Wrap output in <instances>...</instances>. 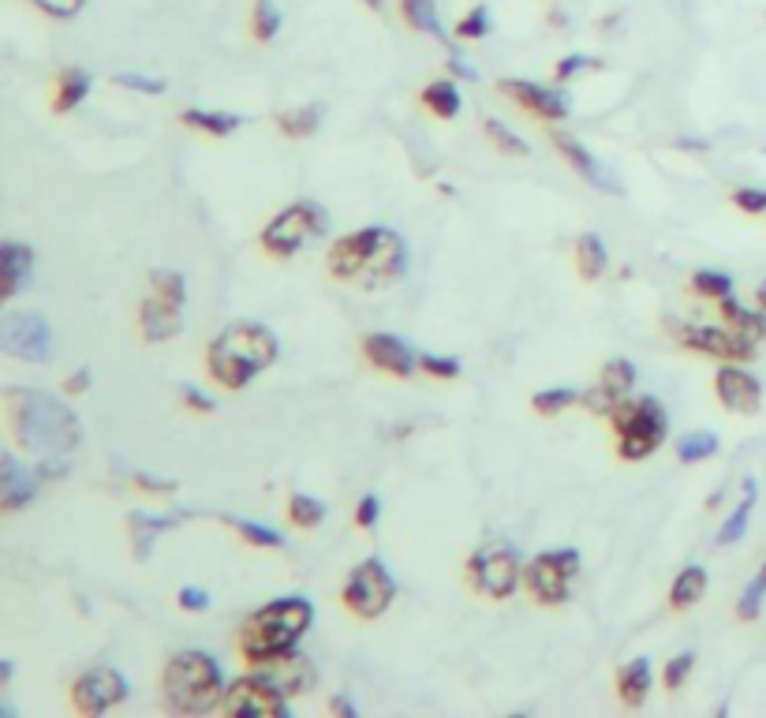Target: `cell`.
I'll use <instances>...</instances> for the list:
<instances>
[{
  "label": "cell",
  "mask_w": 766,
  "mask_h": 718,
  "mask_svg": "<svg viewBox=\"0 0 766 718\" xmlns=\"http://www.w3.org/2000/svg\"><path fill=\"white\" fill-rule=\"evenodd\" d=\"M225 524H229L248 546H259V551H277V546L285 543V538L273 532V527H262V524H251V521H236V516H225Z\"/></svg>",
  "instance_id": "cell-37"
},
{
  "label": "cell",
  "mask_w": 766,
  "mask_h": 718,
  "mask_svg": "<svg viewBox=\"0 0 766 718\" xmlns=\"http://www.w3.org/2000/svg\"><path fill=\"white\" fill-rule=\"evenodd\" d=\"M497 90L505 94V98H513L519 109L532 112V117H538V120H565V117H569V101H565L557 90L538 87V83L497 79Z\"/></svg>",
  "instance_id": "cell-18"
},
{
  "label": "cell",
  "mask_w": 766,
  "mask_h": 718,
  "mask_svg": "<svg viewBox=\"0 0 766 718\" xmlns=\"http://www.w3.org/2000/svg\"><path fill=\"white\" fill-rule=\"evenodd\" d=\"M288 521H292V527H299V532H315V527L326 521V505L310 494H292L288 498Z\"/></svg>",
  "instance_id": "cell-33"
},
{
  "label": "cell",
  "mask_w": 766,
  "mask_h": 718,
  "mask_svg": "<svg viewBox=\"0 0 766 718\" xmlns=\"http://www.w3.org/2000/svg\"><path fill=\"white\" fill-rule=\"evenodd\" d=\"M366 8H371V12H377V8H382V0H363Z\"/></svg>",
  "instance_id": "cell-59"
},
{
  "label": "cell",
  "mask_w": 766,
  "mask_h": 718,
  "mask_svg": "<svg viewBox=\"0 0 766 718\" xmlns=\"http://www.w3.org/2000/svg\"><path fill=\"white\" fill-rule=\"evenodd\" d=\"M0 273H4V296L15 300L34 278V251L23 248V243H15V240H8L4 251H0Z\"/></svg>",
  "instance_id": "cell-22"
},
{
  "label": "cell",
  "mask_w": 766,
  "mask_h": 718,
  "mask_svg": "<svg viewBox=\"0 0 766 718\" xmlns=\"http://www.w3.org/2000/svg\"><path fill=\"white\" fill-rule=\"evenodd\" d=\"M4 423L19 449L42 453V457H64L79 446L83 427L61 396L42 390H8L4 393Z\"/></svg>",
  "instance_id": "cell-2"
},
{
  "label": "cell",
  "mask_w": 766,
  "mask_h": 718,
  "mask_svg": "<svg viewBox=\"0 0 766 718\" xmlns=\"http://www.w3.org/2000/svg\"><path fill=\"white\" fill-rule=\"evenodd\" d=\"M112 87L135 90V94H165V79H150V75H139V72H117L112 75Z\"/></svg>",
  "instance_id": "cell-43"
},
{
  "label": "cell",
  "mask_w": 766,
  "mask_h": 718,
  "mask_svg": "<svg viewBox=\"0 0 766 718\" xmlns=\"http://www.w3.org/2000/svg\"><path fill=\"white\" fill-rule=\"evenodd\" d=\"M0 348L26 363H45L53 356V329L42 315L31 311H12L0 323Z\"/></svg>",
  "instance_id": "cell-14"
},
{
  "label": "cell",
  "mask_w": 766,
  "mask_h": 718,
  "mask_svg": "<svg viewBox=\"0 0 766 718\" xmlns=\"http://www.w3.org/2000/svg\"><path fill=\"white\" fill-rule=\"evenodd\" d=\"M277 352H281V345L270 326L229 323L210 345H206V374H210V382H217L221 390L240 393V390H248L262 371H270V367L277 363Z\"/></svg>",
  "instance_id": "cell-3"
},
{
  "label": "cell",
  "mask_w": 766,
  "mask_h": 718,
  "mask_svg": "<svg viewBox=\"0 0 766 718\" xmlns=\"http://www.w3.org/2000/svg\"><path fill=\"white\" fill-rule=\"evenodd\" d=\"M613 438H617V457L621 460H647L669 434L666 409L655 396H632L617 412L610 415Z\"/></svg>",
  "instance_id": "cell-7"
},
{
  "label": "cell",
  "mask_w": 766,
  "mask_h": 718,
  "mask_svg": "<svg viewBox=\"0 0 766 718\" xmlns=\"http://www.w3.org/2000/svg\"><path fill=\"white\" fill-rule=\"evenodd\" d=\"M146 285L150 289L143 304H139V337L146 345L173 341L179 329H184V300H187L184 278L173 270H150Z\"/></svg>",
  "instance_id": "cell-6"
},
{
  "label": "cell",
  "mask_w": 766,
  "mask_h": 718,
  "mask_svg": "<svg viewBox=\"0 0 766 718\" xmlns=\"http://www.w3.org/2000/svg\"><path fill=\"white\" fill-rule=\"evenodd\" d=\"M254 670H259V674H266L285 696H304V693L315 688V666H310L304 655H296V651H288V655L273 659V663H262Z\"/></svg>",
  "instance_id": "cell-20"
},
{
  "label": "cell",
  "mask_w": 766,
  "mask_h": 718,
  "mask_svg": "<svg viewBox=\"0 0 766 718\" xmlns=\"http://www.w3.org/2000/svg\"><path fill=\"white\" fill-rule=\"evenodd\" d=\"M714 453H718V434H711V431H699V434H688V438L680 442L677 457L685 460V465H699V460L714 457Z\"/></svg>",
  "instance_id": "cell-41"
},
{
  "label": "cell",
  "mask_w": 766,
  "mask_h": 718,
  "mask_svg": "<svg viewBox=\"0 0 766 718\" xmlns=\"http://www.w3.org/2000/svg\"><path fill=\"white\" fill-rule=\"evenodd\" d=\"M0 490H4V513H19L26 502L34 498V479H26L23 471L15 468L12 457H4V471H0Z\"/></svg>",
  "instance_id": "cell-28"
},
{
  "label": "cell",
  "mask_w": 766,
  "mask_h": 718,
  "mask_svg": "<svg viewBox=\"0 0 766 718\" xmlns=\"http://www.w3.org/2000/svg\"><path fill=\"white\" fill-rule=\"evenodd\" d=\"M580 573V551H546L524 565V588L538 607H561Z\"/></svg>",
  "instance_id": "cell-11"
},
{
  "label": "cell",
  "mask_w": 766,
  "mask_h": 718,
  "mask_svg": "<svg viewBox=\"0 0 766 718\" xmlns=\"http://www.w3.org/2000/svg\"><path fill=\"white\" fill-rule=\"evenodd\" d=\"M310 621H315V607L304 599V595H288V599L266 602L243 618L240 632H236V651L251 670L262 663H273V659L296 651L299 640L307 637Z\"/></svg>",
  "instance_id": "cell-4"
},
{
  "label": "cell",
  "mask_w": 766,
  "mask_h": 718,
  "mask_svg": "<svg viewBox=\"0 0 766 718\" xmlns=\"http://www.w3.org/2000/svg\"><path fill=\"white\" fill-rule=\"evenodd\" d=\"M576 401H580V393H576V390L554 385V390H538V393L532 396V409H535L538 415H546V420H554V415H561V412L569 409V404H576Z\"/></svg>",
  "instance_id": "cell-38"
},
{
  "label": "cell",
  "mask_w": 766,
  "mask_h": 718,
  "mask_svg": "<svg viewBox=\"0 0 766 718\" xmlns=\"http://www.w3.org/2000/svg\"><path fill=\"white\" fill-rule=\"evenodd\" d=\"M733 206L744 214H766V192L763 187H741V192H733Z\"/></svg>",
  "instance_id": "cell-49"
},
{
  "label": "cell",
  "mask_w": 766,
  "mask_h": 718,
  "mask_svg": "<svg viewBox=\"0 0 766 718\" xmlns=\"http://www.w3.org/2000/svg\"><path fill=\"white\" fill-rule=\"evenodd\" d=\"M752 509H755V479H748V483H744V502L736 505L730 521L722 524V532H718V543H722V546H733L736 538H741L744 532H748Z\"/></svg>",
  "instance_id": "cell-32"
},
{
  "label": "cell",
  "mask_w": 766,
  "mask_h": 718,
  "mask_svg": "<svg viewBox=\"0 0 766 718\" xmlns=\"http://www.w3.org/2000/svg\"><path fill=\"white\" fill-rule=\"evenodd\" d=\"M277 128H281V135H288V139H307V135H315V131H318V109H315V106L285 109V112L277 117Z\"/></svg>",
  "instance_id": "cell-35"
},
{
  "label": "cell",
  "mask_w": 766,
  "mask_h": 718,
  "mask_svg": "<svg viewBox=\"0 0 766 718\" xmlns=\"http://www.w3.org/2000/svg\"><path fill=\"white\" fill-rule=\"evenodd\" d=\"M221 711L229 718H262V715H273V718H285L288 715V696L281 693L277 685L270 682L266 674H248L240 682H232L225 688V704Z\"/></svg>",
  "instance_id": "cell-13"
},
{
  "label": "cell",
  "mask_w": 766,
  "mask_h": 718,
  "mask_svg": "<svg viewBox=\"0 0 766 718\" xmlns=\"http://www.w3.org/2000/svg\"><path fill=\"white\" fill-rule=\"evenodd\" d=\"M449 72L457 75V79H475V68H468L460 56H449Z\"/></svg>",
  "instance_id": "cell-55"
},
{
  "label": "cell",
  "mask_w": 766,
  "mask_h": 718,
  "mask_svg": "<svg viewBox=\"0 0 766 718\" xmlns=\"http://www.w3.org/2000/svg\"><path fill=\"white\" fill-rule=\"evenodd\" d=\"M90 94V75L83 68H64L53 79V112H72Z\"/></svg>",
  "instance_id": "cell-24"
},
{
  "label": "cell",
  "mask_w": 766,
  "mask_h": 718,
  "mask_svg": "<svg viewBox=\"0 0 766 718\" xmlns=\"http://www.w3.org/2000/svg\"><path fill=\"white\" fill-rule=\"evenodd\" d=\"M135 479L139 490H146V494H173L176 483H161V479H150V476H131Z\"/></svg>",
  "instance_id": "cell-54"
},
{
  "label": "cell",
  "mask_w": 766,
  "mask_h": 718,
  "mask_svg": "<svg viewBox=\"0 0 766 718\" xmlns=\"http://www.w3.org/2000/svg\"><path fill=\"white\" fill-rule=\"evenodd\" d=\"M326 270L340 285L377 292L404 278V270H408V248H404L401 232L371 225V229H359L333 240V248L326 251Z\"/></svg>",
  "instance_id": "cell-1"
},
{
  "label": "cell",
  "mask_w": 766,
  "mask_h": 718,
  "mask_svg": "<svg viewBox=\"0 0 766 718\" xmlns=\"http://www.w3.org/2000/svg\"><path fill=\"white\" fill-rule=\"evenodd\" d=\"M632 385H636V367L628 359H610L602 367L599 382L580 396V404L591 415H613L624 401H632Z\"/></svg>",
  "instance_id": "cell-16"
},
{
  "label": "cell",
  "mask_w": 766,
  "mask_h": 718,
  "mask_svg": "<svg viewBox=\"0 0 766 718\" xmlns=\"http://www.w3.org/2000/svg\"><path fill=\"white\" fill-rule=\"evenodd\" d=\"M755 300H759V323H763V337H766V285L759 289V296Z\"/></svg>",
  "instance_id": "cell-57"
},
{
  "label": "cell",
  "mask_w": 766,
  "mask_h": 718,
  "mask_svg": "<svg viewBox=\"0 0 766 718\" xmlns=\"http://www.w3.org/2000/svg\"><path fill=\"white\" fill-rule=\"evenodd\" d=\"M692 666H696V655H688V651H685V655H674V659H669V666L661 670V685H666L669 693H677V688L688 682Z\"/></svg>",
  "instance_id": "cell-45"
},
{
  "label": "cell",
  "mask_w": 766,
  "mask_h": 718,
  "mask_svg": "<svg viewBox=\"0 0 766 718\" xmlns=\"http://www.w3.org/2000/svg\"><path fill=\"white\" fill-rule=\"evenodd\" d=\"M669 337L688 348V352H703L714 359H725V363H741V359L755 356V337L741 334L730 323L725 326H703V323H674L669 318Z\"/></svg>",
  "instance_id": "cell-12"
},
{
  "label": "cell",
  "mask_w": 766,
  "mask_h": 718,
  "mask_svg": "<svg viewBox=\"0 0 766 718\" xmlns=\"http://www.w3.org/2000/svg\"><path fill=\"white\" fill-rule=\"evenodd\" d=\"M401 15L412 31H423L438 42H446V31H441V19H438V4L434 0H401Z\"/></svg>",
  "instance_id": "cell-30"
},
{
  "label": "cell",
  "mask_w": 766,
  "mask_h": 718,
  "mask_svg": "<svg viewBox=\"0 0 766 718\" xmlns=\"http://www.w3.org/2000/svg\"><path fill=\"white\" fill-rule=\"evenodd\" d=\"M482 131H486V139L501 150V154H513V157H527V154H532L524 139H519L516 131H508V128L501 124V120H494V117L482 120Z\"/></svg>",
  "instance_id": "cell-39"
},
{
  "label": "cell",
  "mask_w": 766,
  "mask_h": 718,
  "mask_svg": "<svg viewBox=\"0 0 766 718\" xmlns=\"http://www.w3.org/2000/svg\"><path fill=\"white\" fill-rule=\"evenodd\" d=\"M179 124L192 128V131H203V135H214V139H225L232 135L236 128L243 124L236 112H206V109H184L179 112Z\"/></svg>",
  "instance_id": "cell-25"
},
{
  "label": "cell",
  "mask_w": 766,
  "mask_h": 718,
  "mask_svg": "<svg viewBox=\"0 0 766 718\" xmlns=\"http://www.w3.org/2000/svg\"><path fill=\"white\" fill-rule=\"evenodd\" d=\"M419 106L434 112L438 120H452L460 112V90H457V83L452 79H438V83H430L427 90L419 94Z\"/></svg>",
  "instance_id": "cell-29"
},
{
  "label": "cell",
  "mask_w": 766,
  "mask_h": 718,
  "mask_svg": "<svg viewBox=\"0 0 766 718\" xmlns=\"http://www.w3.org/2000/svg\"><path fill=\"white\" fill-rule=\"evenodd\" d=\"M650 685H655V677H650L647 659H632L628 666L617 670V700L624 707H643V704H647Z\"/></svg>",
  "instance_id": "cell-23"
},
{
  "label": "cell",
  "mask_w": 766,
  "mask_h": 718,
  "mask_svg": "<svg viewBox=\"0 0 766 718\" xmlns=\"http://www.w3.org/2000/svg\"><path fill=\"white\" fill-rule=\"evenodd\" d=\"M718 307H722V318L730 323L733 329H741V334H748L759 341L763 337V323H759V311H748V307H741L736 304L733 296H725V300H718Z\"/></svg>",
  "instance_id": "cell-36"
},
{
  "label": "cell",
  "mask_w": 766,
  "mask_h": 718,
  "mask_svg": "<svg viewBox=\"0 0 766 718\" xmlns=\"http://www.w3.org/2000/svg\"><path fill=\"white\" fill-rule=\"evenodd\" d=\"M87 390H90V371H72L68 378H64V393L79 396V393H87Z\"/></svg>",
  "instance_id": "cell-53"
},
{
  "label": "cell",
  "mask_w": 766,
  "mask_h": 718,
  "mask_svg": "<svg viewBox=\"0 0 766 718\" xmlns=\"http://www.w3.org/2000/svg\"><path fill=\"white\" fill-rule=\"evenodd\" d=\"M486 34H490V12H486V8H471V12L457 23V37H468V42L486 37Z\"/></svg>",
  "instance_id": "cell-46"
},
{
  "label": "cell",
  "mask_w": 766,
  "mask_h": 718,
  "mask_svg": "<svg viewBox=\"0 0 766 718\" xmlns=\"http://www.w3.org/2000/svg\"><path fill=\"white\" fill-rule=\"evenodd\" d=\"M591 68H602V61H594V56H565V61L554 68V75H557V83H565V79H576L580 72H591Z\"/></svg>",
  "instance_id": "cell-47"
},
{
  "label": "cell",
  "mask_w": 766,
  "mask_h": 718,
  "mask_svg": "<svg viewBox=\"0 0 766 718\" xmlns=\"http://www.w3.org/2000/svg\"><path fill=\"white\" fill-rule=\"evenodd\" d=\"M606 262H610L606 243H602L594 232H583L580 240H576V270H580V278L588 281V285L606 273Z\"/></svg>",
  "instance_id": "cell-27"
},
{
  "label": "cell",
  "mask_w": 766,
  "mask_h": 718,
  "mask_svg": "<svg viewBox=\"0 0 766 718\" xmlns=\"http://www.w3.org/2000/svg\"><path fill=\"white\" fill-rule=\"evenodd\" d=\"M463 569H468L471 591L490 602L513 599V591L524 584V565H519V557L508 543H486L482 551L468 557Z\"/></svg>",
  "instance_id": "cell-9"
},
{
  "label": "cell",
  "mask_w": 766,
  "mask_h": 718,
  "mask_svg": "<svg viewBox=\"0 0 766 718\" xmlns=\"http://www.w3.org/2000/svg\"><path fill=\"white\" fill-rule=\"evenodd\" d=\"M329 711L333 715H344V718H355V707L344 700V696H333V700H329Z\"/></svg>",
  "instance_id": "cell-56"
},
{
  "label": "cell",
  "mask_w": 766,
  "mask_h": 718,
  "mask_svg": "<svg viewBox=\"0 0 766 718\" xmlns=\"http://www.w3.org/2000/svg\"><path fill=\"white\" fill-rule=\"evenodd\" d=\"M31 4L37 8V12H45L53 19H72V15L83 12V4H87V0H31Z\"/></svg>",
  "instance_id": "cell-48"
},
{
  "label": "cell",
  "mask_w": 766,
  "mask_h": 718,
  "mask_svg": "<svg viewBox=\"0 0 766 718\" xmlns=\"http://www.w3.org/2000/svg\"><path fill=\"white\" fill-rule=\"evenodd\" d=\"M393 599H396V584L377 557L359 562L355 569L348 573L344 588H340V607L359 621H377L393 607Z\"/></svg>",
  "instance_id": "cell-10"
},
{
  "label": "cell",
  "mask_w": 766,
  "mask_h": 718,
  "mask_svg": "<svg viewBox=\"0 0 766 718\" xmlns=\"http://www.w3.org/2000/svg\"><path fill=\"white\" fill-rule=\"evenodd\" d=\"M128 700V682L112 666H94L87 674L75 677L72 685V707L79 715H106L117 704Z\"/></svg>",
  "instance_id": "cell-15"
},
{
  "label": "cell",
  "mask_w": 766,
  "mask_h": 718,
  "mask_svg": "<svg viewBox=\"0 0 766 718\" xmlns=\"http://www.w3.org/2000/svg\"><path fill=\"white\" fill-rule=\"evenodd\" d=\"M377 513H382V502H377V494H363L355 505V527H374L377 524Z\"/></svg>",
  "instance_id": "cell-50"
},
{
  "label": "cell",
  "mask_w": 766,
  "mask_h": 718,
  "mask_svg": "<svg viewBox=\"0 0 766 718\" xmlns=\"http://www.w3.org/2000/svg\"><path fill=\"white\" fill-rule=\"evenodd\" d=\"M692 292L703 300H725V296H733V281L718 270H699L692 278Z\"/></svg>",
  "instance_id": "cell-42"
},
{
  "label": "cell",
  "mask_w": 766,
  "mask_h": 718,
  "mask_svg": "<svg viewBox=\"0 0 766 718\" xmlns=\"http://www.w3.org/2000/svg\"><path fill=\"white\" fill-rule=\"evenodd\" d=\"M176 602H179L184 610H192V613L210 610V595H206L203 588H179V591H176Z\"/></svg>",
  "instance_id": "cell-51"
},
{
  "label": "cell",
  "mask_w": 766,
  "mask_h": 718,
  "mask_svg": "<svg viewBox=\"0 0 766 718\" xmlns=\"http://www.w3.org/2000/svg\"><path fill=\"white\" fill-rule=\"evenodd\" d=\"M179 516H146V513H131V538H135V557H146V543H154L157 532H168L176 527Z\"/></svg>",
  "instance_id": "cell-31"
},
{
  "label": "cell",
  "mask_w": 766,
  "mask_h": 718,
  "mask_svg": "<svg viewBox=\"0 0 766 718\" xmlns=\"http://www.w3.org/2000/svg\"><path fill=\"white\" fill-rule=\"evenodd\" d=\"M225 677L221 666L206 651H184L168 659L161 674V696L173 715H210L225 704Z\"/></svg>",
  "instance_id": "cell-5"
},
{
  "label": "cell",
  "mask_w": 766,
  "mask_h": 718,
  "mask_svg": "<svg viewBox=\"0 0 766 718\" xmlns=\"http://www.w3.org/2000/svg\"><path fill=\"white\" fill-rule=\"evenodd\" d=\"M554 146L561 150V157L569 162L576 173H580L583 180H588L591 187H602V192H610V195H621V184L613 180L606 168H602L599 162L591 157V150H583L580 139H572V135H561V131H554Z\"/></svg>",
  "instance_id": "cell-21"
},
{
  "label": "cell",
  "mask_w": 766,
  "mask_h": 718,
  "mask_svg": "<svg viewBox=\"0 0 766 718\" xmlns=\"http://www.w3.org/2000/svg\"><path fill=\"white\" fill-rule=\"evenodd\" d=\"M359 348H363V359L374 371H382L390 378H412L415 367H419V356H412V348L390 334H366Z\"/></svg>",
  "instance_id": "cell-19"
},
{
  "label": "cell",
  "mask_w": 766,
  "mask_h": 718,
  "mask_svg": "<svg viewBox=\"0 0 766 718\" xmlns=\"http://www.w3.org/2000/svg\"><path fill=\"white\" fill-rule=\"evenodd\" d=\"M703 595H707V573L699 569V565H688V569L674 580V588H669V610H677V613L692 610Z\"/></svg>",
  "instance_id": "cell-26"
},
{
  "label": "cell",
  "mask_w": 766,
  "mask_h": 718,
  "mask_svg": "<svg viewBox=\"0 0 766 718\" xmlns=\"http://www.w3.org/2000/svg\"><path fill=\"white\" fill-rule=\"evenodd\" d=\"M0 682H12V663H4V666H0Z\"/></svg>",
  "instance_id": "cell-58"
},
{
  "label": "cell",
  "mask_w": 766,
  "mask_h": 718,
  "mask_svg": "<svg viewBox=\"0 0 766 718\" xmlns=\"http://www.w3.org/2000/svg\"><path fill=\"white\" fill-rule=\"evenodd\" d=\"M281 31V12H277V4L273 0H254L251 4V37L254 42H273Z\"/></svg>",
  "instance_id": "cell-34"
},
{
  "label": "cell",
  "mask_w": 766,
  "mask_h": 718,
  "mask_svg": "<svg viewBox=\"0 0 766 718\" xmlns=\"http://www.w3.org/2000/svg\"><path fill=\"white\" fill-rule=\"evenodd\" d=\"M763 599H766V562H763V569L755 573V580L741 591V602H736V618H741V621H755V618H759V610H763Z\"/></svg>",
  "instance_id": "cell-40"
},
{
  "label": "cell",
  "mask_w": 766,
  "mask_h": 718,
  "mask_svg": "<svg viewBox=\"0 0 766 718\" xmlns=\"http://www.w3.org/2000/svg\"><path fill=\"white\" fill-rule=\"evenodd\" d=\"M326 232V214H321L318 203H288L281 214H273L266 221V229L259 232V248L270 254V259L285 262L292 254H299L315 236Z\"/></svg>",
  "instance_id": "cell-8"
},
{
  "label": "cell",
  "mask_w": 766,
  "mask_h": 718,
  "mask_svg": "<svg viewBox=\"0 0 766 718\" xmlns=\"http://www.w3.org/2000/svg\"><path fill=\"white\" fill-rule=\"evenodd\" d=\"M419 371H423V374H430V378H441V382H449V378H457V374H460V359L423 352V356H419Z\"/></svg>",
  "instance_id": "cell-44"
},
{
  "label": "cell",
  "mask_w": 766,
  "mask_h": 718,
  "mask_svg": "<svg viewBox=\"0 0 766 718\" xmlns=\"http://www.w3.org/2000/svg\"><path fill=\"white\" fill-rule=\"evenodd\" d=\"M179 401H184L187 412H198V415H210L214 412V401H210V396H203L198 390H184V396H179Z\"/></svg>",
  "instance_id": "cell-52"
},
{
  "label": "cell",
  "mask_w": 766,
  "mask_h": 718,
  "mask_svg": "<svg viewBox=\"0 0 766 718\" xmlns=\"http://www.w3.org/2000/svg\"><path fill=\"white\" fill-rule=\"evenodd\" d=\"M714 393L722 401V409H730L733 415H755L763 404V385L759 378H752L741 367H722L714 374Z\"/></svg>",
  "instance_id": "cell-17"
}]
</instances>
